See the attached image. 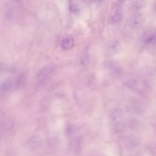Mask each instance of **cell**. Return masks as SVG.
I'll list each match as a JSON object with an SVG mask.
<instances>
[{"label":"cell","instance_id":"6da1fadb","mask_svg":"<svg viewBox=\"0 0 156 156\" xmlns=\"http://www.w3.org/2000/svg\"><path fill=\"white\" fill-rule=\"evenodd\" d=\"M54 68L52 66H46L43 67L38 73L37 79L38 82L44 83L49 79L54 74Z\"/></svg>","mask_w":156,"mask_h":156},{"label":"cell","instance_id":"7a4b0ae2","mask_svg":"<svg viewBox=\"0 0 156 156\" xmlns=\"http://www.w3.org/2000/svg\"><path fill=\"white\" fill-rule=\"evenodd\" d=\"M14 87V82L11 80H5L0 83V93H6L10 91Z\"/></svg>","mask_w":156,"mask_h":156},{"label":"cell","instance_id":"3957f363","mask_svg":"<svg viewBox=\"0 0 156 156\" xmlns=\"http://www.w3.org/2000/svg\"><path fill=\"white\" fill-rule=\"evenodd\" d=\"M74 39L73 38L70 36V35H68L66 36L62 41L61 43V46L63 49H70L71 48H73V47L74 46Z\"/></svg>","mask_w":156,"mask_h":156},{"label":"cell","instance_id":"277c9868","mask_svg":"<svg viewBox=\"0 0 156 156\" xmlns=\"http://www.w3.org/2000/svg\"><path fill=\"white\" fill-rule=\"evenodd\" d=\"M111 23L113 24H118L120 23L121 20V12L120 9H116L111 16Z\"/></svg>","mask_w":156,"mask_h":156},{"label":"cell","instance_id":"5b68a950","mask_svg":"<svg viewBox=\"0 0 156 156\" xmlns=\"http://www.w3.org/2000/svg\"><path fill=\"white\" fill-rule=\"evenodd\" d=\"M143 40L146 43H152L155 40V32L149 31L144 35Z\"/></svg>","mask_w":156,"mask_h":156}]
</instances>
